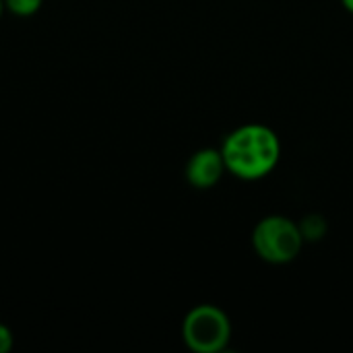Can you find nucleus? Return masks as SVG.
Masks as SVG:
<instances>
[{"mask_svg": "<svg viewBox=\"0 0 353 353\" xmlns=\"http://www.w3.org/2000/svg\"><path fill=\"white\" fill-rule=\"evenodd\" d=\"M219 151L230 176L256 182L275 172L281 159V141L271 126L248 122L228 132Z\"/></svg>", "mask_w": 353, "mask_h": 353, "instance_id": "1", "label": "nucleus"}, {"mask_svg": "<svg viewBox=\"0 0 353 353\" xmlns=\"http://www.w3.org/2000/svg\"><path fill=\"white\" fill-rule=\"evenodd\" d=\"M254 254L269 265H290L304 248V238L298 221L285 215H267L259 219L250 236Z\"/></svg>", "mask_w": 353, "mask_h": 353, "instance_id": "2", "label": "nucleus"}, {"mask_svg": "<svg viewBox=\"0 0 353 353\" xmlns=\"http://www.w3.org/2000/svg\"><path fill=\"white\" fill-rule=\"evenodd\" d=\"M232 339V321L215 304L190 308L182 321V341L194 353H221Z\"/></svg>", "mask_w": 353, "mask_h": 353, "instance_id": "3", "label": "nucleus"}, {"mask_svg": "<svg viewBox=\"0 0 353 353\" xmlns=\"http://www.w3.org/2000/svg\"><path fill=\"white\" fill-rule=\"evenodd\" d=\"M225 163L221 157V151L215 147H203L190 155L184 168L186 182L196 190H209L219 184V180L225 176Z\"/></svg>", "mask_w": 353, "mask_h": 353, "instance_id": "4", "label": "nucleus"}, {"mask_svg": "<svg viewBox=\"0 0 353 353\" xmlns=\"http://www.w3.org/2000/svg\"><path fill=\"white\" fill-rule=\"evenodd\" d=\"M298 228L302 232V238L306 244H316L323 242L329 234V221L321 213H306L300 221Z\"/></svg>", "mask_w": 353, "mask_h": 353, "instance_id": "5", "label": "nucleus"}, {"mask_svg": "<svg viewBox=\"0 0 353 353\" xmlns=\"http://www.w3.org/2000/svg\"><path fill=\"white\" fill-rule=\"evenodd\" d=\"M43 0H4V6L8 12L17 17H31L41 8Z\"/></svg>", "mask_w": 353, "mask_h": 353, "instance_id": "6", "label": "nucleus"}, {"mask_svg": "<svg viewBox=\"0 0 353 353\" xmlns=\"http://www.w3.org/2000/svg\"><path fill=\"white\" fill-rule=\"evenodd\" d=\"M12 343H14V339H12L10 329H8L6 325L0 323V353L10 352V350H12Z\"/></svg>", "mask_w": 353, "mask_h": 353, "instance_id": "7", "label": "nucleus"}, {"mask_svg": "<svg viewBox=\"0 0 353 353\" xmlns=\"http://www.w3.org/2000/svg\"><path fill=\"white\" fill-rule=\"evenodd\" d=\"M341 4H343V8H345L350 14H353V0H341Z\"/></svg>", "mask_w": 353, "mask_h": 353, "instance_id": "8", "label": "nucleus"}, {"mask_svg": "<svg viewBox=\"0 0 353 353\" xmlns=\"http://www.w3.org/2000/svg\"><path fill=\"white\" fill-rule=\"evenodd\" d=\"M6 10V6H4V0H0V17H2V12Z\"/></svg>", "mask_w": 353, "mask_h": 353, "instance_id": "9", "label": "nucleus"}]
</instances>
